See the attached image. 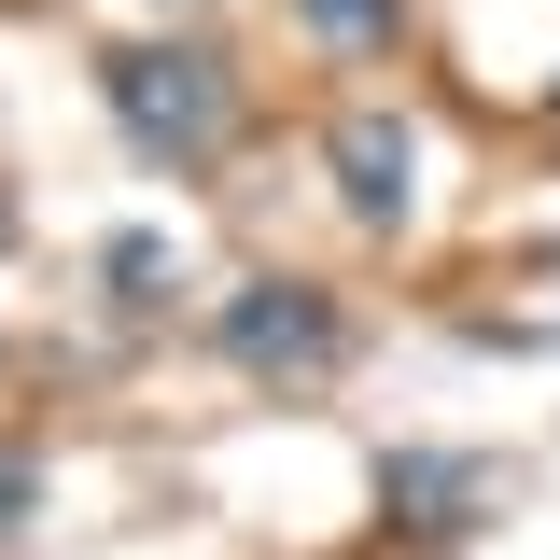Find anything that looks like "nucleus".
<instances>
[{
  "label": "nucleus",
  "instance_id": "1",
  "mask_svg": "<svg viewBox=\"0 0 560 560\" xmlns=\"http://www.w3.org/2000/svg\"><path fill=\"white\" fill-rule=\"evenodd\" d=\"M98 98H113V127L140 154H168V168H210L224 140H238V57L224 43H113L98 57Z\"/></svg>",
  "mask_w": 560,
  "mask_h": 560
},
{
  "label": "nucleus",
  "instance_id": "2",
  "mask_svg": "<svg viewBox=\"0 0 560 560\" xmlns=\"http://www.w3.org/2000/svg\"><path fill=\"white\" fill-rule=\"evenodd\" d=\"M210 350L238 364V378H337L350 364V323H337V294L323 280H238L224 308H210Z\"/></svg>",
  "mask_w": 560,
  "mask_h": 560
},
{
  "label": "nucleus",
  "instance_id": "3",
  "mask_svg": "<svg viewBox=\"0 0 560 560\" xmlns=\"http://www.w3.org/2000/svg\"><path fill=\"white\" fill-rule=\"evenodd\" d=\"M378 518L420 533V547H448V533L504 518V463H490V448H393V463H378Z\"/></svg>",
  "mask_w": 560,
  "mask_h": 560
},
{
  "label": "nucleus",
  "instance_id": "4",
  "mask_svg": "<svg viewBox=\"0 0 560 560\" xmlns=\"http://www.w3.org/2000/svg\"><path fill=\"white\" fill-rule=\"evenodd\" d=\"M323 168H337L350 224H407V210H420V127L378 113V98H350L337 127H323Z\"/></svg>",
  "mask_w": 560,
  "mask_h": 560
},
{
  "label": "nucleus",
  "instance_id": "5",
  "mask_svg": "<svg viewBox=\"0 0 560 560\" xmlns=\"http://www.w3.org/2000/svg\"><path fill=\"white\" fill-rule=\"evenodd\" d=\"M98 280H113L127 308H168V294H183V253H168L154 224H113V238H98Z\"/></svg>",
  "mask_w": 560,
  "mask_h": 560
},
{
  "label": "nucleus",
  "instance_id": "6",
  "mask_svg": "<svg viewBox=\"0 0 560 560\" xmlns=\"http://www.w3.org/2000/svg\"><path fill=\"white\" fill-rule=\"evenodd\" d=\"M294 14H308L337 57H378V43H393V0H294Z\"/></svg>",
  "mask_w": 560,
  "mask_h": 560
},
{
  "label": "nucleus",
  "instance_id": "7",
  "mask_svg": "<svg viewBox=\"0 0 560 560\" xmlns=\"http://www.w3.org/2000/svg\"><path fill=\"white\" fill-rule=\"evenodd\" d=\"M28 504H43V463H28V448H0V547L28 533Z\"/></svg>",
  "mask_w": 560,
  "mask_h": 560
},
{
  "label": "nucleus",
  "instance_id": "8",
  "mask_svg": "<svg viewBox=\"0 0 560 560\" xmlns=\"http://www.w3.org/2000/svg\"><path fill=\"white\" fill-rule=\"evenodd\" d=\"M0 238H14V210H0Z\"/></svg>",
  "mask_w": 560,
  "mask_h": 560
},
{
  "label": "nucleus",
  "instance_id": "9",
  "mask_svg": "<svg viewBox=\"0 0 560 560\" xmlns=\"http://www.w3.org/2000/svg\"><path fill=\"white\" fill-rule=\"evenodd\" d=\"M547 113H560V84H547Z\"/></svg>",
  "mask_w": 560,
  "mask_h": 560
},
{
  "label": "nucleus",
  "instance_id": "10",
  "mask_svg": "<svg viewBox=\"0 0 560 560\" xmlns=\"http://www.w3.org/2000/svg\"><path fill=\"white\" fill-rule=\"evenodd\" d=\"M168 14H183V0H168Z\"/></svg>",
  "mask_w": 560,
  "mask_h": 560
}]
</instances>
